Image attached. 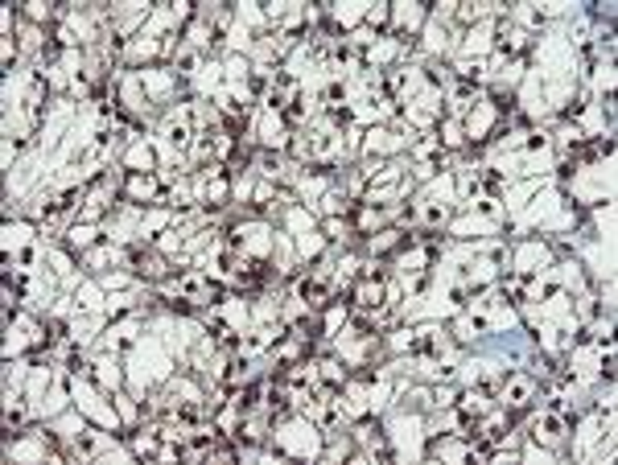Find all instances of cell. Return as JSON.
<instances>
[{
  "instance_id": "cell-1",
  "label": "cell",
  "mask_w": 618,
  "mask_h": 465,
  "mask_svg": "<svg viewBox=\"0 0 618 465\" xmlns=\"http://www.w3.org/2000/svg\"><path fill=\"white\" fill-rule=\"evenodd\" d=\"M532 392H536V383H532L528 375H511V379L503 383V404H507V408H524V404L532 400Z\"/></svg>"
},
{
  "instance_id": "cell-11",
  "label": "cell",
  "mask_w": 618,
  "mask_h": 465,
  "mask_svg": "<svg viewBox=\"0 0 618 465\" xmlns=\"http://www.w3.org/2000/svg\"><path fill=\"white\" fill-rule=\"evenodd\" d=\"M16 424H25V408H8L4 412V429H16Z\"/></svg>"
},
{
  "instance_id": "cell-6",
  "label": "cell",
  "mask_w": 618,
  "mask_h": 465,
  "mask_svg": "<svg viewBox=\"0 0 618 465\" xmlns=\"http://www.w3.org/2000/svg\"><path fill=\"white\" fill-rule=\"evenodd\" d=\"M318 375H322V383L326 387H342V379H346V371L334 363V359H326V363H318Z\"/></svg>"
},
{
  "instance_id": "cell-10",
  "label": "cell",
  "mask_w": 618,
  "mask_h": 465,
  "mask_svg": "<svg viewBox=\"0 0 618 465\" xmlns=\"http://www.w3.org/2000/svg\"><path fill=\"white\" fill-rule=\"evenodd\" d=\"M544 433H549L553 441H557V437H565V420H561V416H544Z\"/></svg>"
},
{
  "instance_id": "cell-3",
  "label": "cell",
  "mask_w": 618,
  "mask_h": 465,
  "mask_svg": "<svg viewBox=\"0 0 618 465\" xmlns=\"http://www.w3.org/2000/svg\"><path fill=\"white\" fill-rule=\"evenodd\" d=\"M384 297H388L384 280H367V284L359 288V305H367V309H379V305H384Z\"/></svg>"
},
{
  "instance_id": "cell-5",
  "label": "cell",
  "mask_w": 618,
  "mask_h": 465,
  "mask_svg": "<svg viewBox=\"0 0 618 465\" xmlns=\"http://www.w3.org/2000/svg\"><path fill=\"white\" fill-rule=\"evenodd\" d=\"M297 293H301V301H309L313 309H322V305H326V288H322V280H301V284H297Z\"/></svg>"
},
{
  "instance_id": "cell-2",
  "label": "cell",
  "mask_w": 618,
  "mask_h": 465,
  "mask_svg": "<svg viewBox=\"0 0 618 465\" xmlns=\"http://www.w3.org/2000/svg\"><path fill=\"white\" fill-rule=\"evenodd\" d=\"M128 268L140 272V276H157V272H161V264H157V256H153L148 247H132V251H128Z\"/></svg>"
},
{
  "instance_id": "cell-8",
  "label": "cell",
  "mask_w": 618,
  "mask_h": 465,
  "mask_svg": "<svg viewBox=\"0 0 618 465\" xmlns=\"http://www.w3.org/2000/svg\"><path fill=\"white\" fill-rule=\"evenodd\" d=\"M169 140H173L177 148H186V144H190V124H186V120H173V124H169Z\"/></svg>"
},
{
  "instance_id": "cell-4",
  "label": "cell",
  "mask_w": 618,
  "mask_h": 465,
  "mask_svg": "<svg viewBox=\"0 0 618 465\" xmlns=\"http://www.w3.org/2000/svg\"><path fill=\"white\" fill-rule=\"evenodd\" d=\"M264 280H268V268H264L260 260H247V264L239 268V284H252V288H256V284H264Z\"/></svg>"
},
{
  "instance_id": "cell-9",
  "label": "cell",
  "mask_w": 618,
  "mask_h": 465,
  "mask_svg": "<svg viewBox=\"0 0 618 465\" xmlns=\"http://www.w3.org/2000/svg\"><path fill=\"white\" fill-rule=\"evenodd\" d=\"M95 449H99V441H95V433H78V437H74V453H78V457H91Z\"/></svg>"
},
{
  "instance_id": "cell-7",
  "label": "cell",
  "mask_w": 618,
  "mask_h": 465,
  "mask_svg": "<svg viewBox=\"0 0 618 465\" xmlns=\"http://www.w3.org/2000/svg\"><path fill=\"white\" fill-rule=\"evenodd\" d=\"M507 429H511V420H507V416H491V420L483 424V437L495 445V441H503V437H507Z\"/></svg>"
}]
</instances>
